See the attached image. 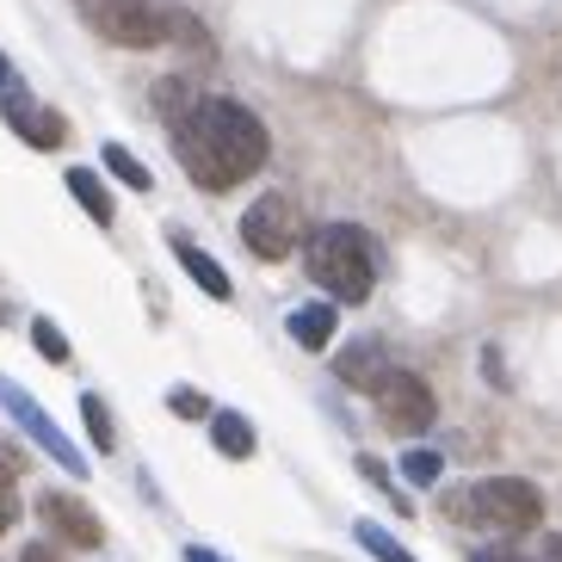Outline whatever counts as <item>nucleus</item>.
I'll return each instance as SVG.
<instances>
[{
    "label": "nucleus",
    "mask_w": 562,
    "mask_h": 562,
    "mask_svg": "<svg viewBox=\"0 0 562 562\" xmlns=\"http://www.w3.org/2000/svg\"><path fill=\"white\" fill-rule=\"evenodd\" d=\"M173 149H180V167L204 192H229L248 173L266 167V124L235 100H192L180 117H173Z\"/></svg>",
    "instance_id": "nucleus-1"
},
{
    "label": "nucleus",
    "mask_w": 562,
    "mask_h": 562,
    "mask_svg": "<svg viewBox=\"0 0 562 562\" xmlns=\"http://www.w3.org/2000/svg\"><path fill=\"white\" fill-rule=\"evenodd\" d=\"M310 279L340 303H364L378 284V241L352 223H328L310 235Z\"/></svg>",
    "instance_id": "nucleus-2"
},
{
    "label": "nucleus",
    "mask_w": 562,
    "mask_h": 562,
    "mask_svg": "<svg viewBox=\"0 0 562 562\" xmlns=\"http://www.w3.org/2000/svg\"><path fill=\"white\" fill-rule=\"evenodd\" d=\"M458 513L476 519V526H488V531H531L544 519V495L526 476H488L470 495H458Z\"/></svg>",
    "instance_id": "nucleus-3"
},
{
    "label": "nucleus",
    "mask_w": 562,
    "mask_h": 562,
    "mask_svg": "<svg viewBox=\"0 0 562 562\" xmlns=\"http://www.w3.org/2000/svg\"><path fill=\"white\" fill-rule=\"evenodd\" d=\"M87 19L124 50H155L167 37V13L149 0H87Z\"/></svg>",
    "instance_id": "nucleus-4"
},
{
    "label": "nucleus",
    "mask_w": 562,
    "mask_h": 562,
    "mask_svg": "<svg viewBox=\"0 0 562 562\" xmlns=\"http://www.w3.org/2000/svg\"><path fill=\"white\" fill-rule=\"evenodd\" d=\"M297 229H303V216L284 192L254 199L248 216H241V241H248V254H260V260H284V254L297 248Z\"/></svg>",
    "instance_id": "nucleus-5"
},
{
    "label": "nucleus",
    "mask_w": 562,
    "mask_h": 562,
    "mask_svg": "<svg viewBox=\"0 0 562 562\" xmlns=\"http://www.w3.org/2000/svg\"><path fill=\"white\" fill-rule=\"evenodd\" d=\"M0 408L13 414L19 427L32 432V439H37V446H44V451H50V458H56V463H63L68 476H87V458H81V451H75V439H68V432H63V427H56L50 414L37 408V402H32V396H25V390H19V383H13V378H0Z\"/></svg>",
    "instance_id": "nucleus-6"
},
{
    "label": "nucleus",
    "mask_w": 562,
    "mask_h": 562,
    "mask_svg": "<svg viewBox=\"0 0 562 562\" xmlns=\"http://www.w3.org/2000/svg\"><path fill=\"white\" fill-rule=\"evenodd\" d=\"M439 402H432L427 378H414V371H390V383L378 390V420L390 432H427Z\"/></svg>",
    "instance_id": "nucleus-7"
},
{
    "label": "nucleus",
    "mask_w": 562,
    "mask_h": 562,
    "mask_svg": "<svg viewBox=\"0 0 562 562\" xmlns=\"http://www.w3.org/2000/svg\"><path fill=\"white\" fill-rule=\"evenodd\" d=\"M37 519H44L63 544H75V550H100V538H105L100 513L87 507V501H75V495H44V501H37Z\"/></svg>",
    "instance_id": "nucleus-8"
},
{
    "label": "nucleus",
    "mask_w": 562,
    "mask_h": 562,
    "mask_svg": "<svg viewBox=\"0 0 562 562\" xmlns=\"http://www.w3.org/2000/svg\"><path fill=\"white\" fill-rule=\"evenodd\" d=\"M334 371H340L352 390H371V396H378L383 383H390V352H383V340H352V347L334 359Z\"/></svg>",
    "instance_id": "nucleus-9"
},
{
    "label": "nucleus",
    "mask_w": 562,
    "mask_h": 562,
    "mask_svg": "<svg viewBox=\"0 0 562 562\" xmlns=\"http://www.w3.org/2000/svg\"><path fill=\"white\" fill-rule=\"evenodd\" d=\"M7 117H13V124H19L25 136H32L37 149H56V143L68 136V124H63V117H56V112H44V105H37L32 93H19L13 81H7Z\"/></svg>",
    "instance_id": "nucleus-10"
},
{
    "label": "nucleus",
    "mask_w": 562,
    "mask_h": 562,
    "mask_svg": "<svg viewBox=\"0 0 562 562\" xmlns=\"http://www.w3.org/2000/svg\"><path fill=\"white\" fill-rule=\"evenodd\" d=\"M284 328H291V340H297V347H310V352H328L334 328H340V310H334V303H297Z\"/></svg>",
    "instance_id": "nucleus-11"
},
{
    "label": "nucleus",
    "mask_w": 562,
    "mask_h": 562,
    "mask_svg": "<svg viewBox=\"0 0 562 562\" xmlns=\"http://www.w3.org/2000/svg\"><path fill=\"white\" fill-rule=\"evenodd\" d=\"M173 254H180V266H186V272H192V279L204 284V291H211V297H229V272H223V266H216L211 254L199 248V241H186V235H173Z\"/></svg>",
    "instance_id": "nucleus-12"
},
{
    "label": "nucleus",
    "mask_w": 562,
    "mask_h": 562,
    "mask_svg": "<svg viewBox=\"0 0 562 562\" xmlns=\"http://www.w3.org/2000/svg\"><path fill=\"white\" fill-rule=\"evenodd\" d=\"M211 439H216V451L223 458H254V427H248V414H235V408H223V414H211Z\"/></svg>",
    "instance_id": "nucleus-13"
},
{
    "label": "nucleus",
    "mask_w": 562,
    "mask_h": 562,
    "mask_svg": "<svg viewBox=\"0 0 562 562\" xmlns=\"http://www.w3.org/2000/svg\"><path fill=\"white\" fill-rule=\"evenodd\" d=\"M68 192H75V199H81V211L93 216V223H112V192H105L100 186V173H87V167H75V173H68Z\"/></svg>",
    "instance_id": "nucleus-14"
},
{
    "label": "nucleus",
    "mask_w": 562,
    "mask_h": 562,
    "mask_svg": "<svg viewBox=\"0 0 562 562\" xmlns=\"http://www.w3.org/2000/svg\"><path fill=\"white\" fill-rule=\"evenodd\" d=\"M352 538H359V544L371 550V557H378V562H414L408 550H402L396 538H390V531L378 526V519H359V526H352Z\"/></svg>",
    "instance_id": "nucleus-15"
},
{
    "label": "nucleus",
    "mask_w": 562,
    "mask_h": 562,
    "mask_svg": "<svg viewBox=\"0 0 562 562\" xmlns=\"http://www.w3.org/2000/svg\"><path fill=\"white\" fill-rule=\"evenodd\" d=\"M100 155H105V167H112V173H117V180H124V186H136V192H149V167L136 161V155L124 149V143H105Z\"/></svg>",
    "instance_id": "nucleus-16"
},
{
    "label": "nucleus",
    "mask_w": 562,
    "mask_h": 562,
    "mask_svg": "<svg viewBox=\"0 0 562 562\" xmlns=\"http://www.w3.org/2000/svg\"><path fill=\"white\" fill-rule=\"evenodd\" d=\"M32 340H37V352H44L50 364H68V359H75V352H68V334L56 328L50 315H44V322H32Z\"/></svg>",
    "instance_id": "nucleus-17"
},
{
    "label": "nucleus",
    "mask_w": 562,
    "mask_h": 562,
    "mask_svg": "<svg viewBox=\"0 0 562 562\" xmlns=\"http://www.w3.org/2000/svg\"><path fill=\"white\" fill-rule=\"evenodd\" d=\"M81 414H87V432L100 439V451H112V439H117V432H112V414H105V402L93 396V390L81 396Z\"/></svg>",
    "instance_id": "nucleus-18"
},
{
    "label": "nucleus",
    "mask_w": 562,
    "mask_h": 562,
    "mask_svg": "<svg viewBox=\"0 0 562 562\" xmlns=\"http://www.w3.org/2000/svg\"><path fill=\"white\" fill-rule=\"evenodd\" d=\"M439 470H446V458H439V451H408V458H402V476L420 482V488H427V482H439Z\"/></svg>",
    "instance_id": "nucleus-19"
},
{
    "label": "nucleus",
    "mask_w": 562,
    "mask_h": 562,
    "mask_svg": "<svg viewBox=\"0 0 562 562\" xmlns=\"http://www.w3.org/2000/svg\"><path fill=\"white\" fill-rule=\"evenodd\" d=\"M167 408L180 414V420H204V414H211V396H199L192 383H173V396H167Z\"/></svg>",
    "instance_id": "nucleus-20"
},
{
    "label": "nucleus",
    "mask_w": 562,
    "mask_h": 562,
    "mask_svg": "<svg viewBox=\"0 0 562 562\" xmlns=\"http://www.w3.org/2000/svg\"><path fill=\"white\" fill-rule=\"evenodd\" d=\"M161 13H167V32L180 37V44H192V50H204V44H211V37H204V25H199V19H186L180 7H161Z\"/></svg>",
    "instance_id": "nucleus-21"
},
{
    "label": "nucleus",
    "mask_w": 562,
    "mask_h": 562,
    "mask_svg": "<svg viewBox=\"0 0 562 562\" xmlns=\"http://www.w3.org/2000/svg\"><path fill=\"white\" fill-rule=\"evenodd\" d=\"M470 562H526L519 550H470Z\"/></svg>",
    "instance_id": "nucleus-22"
},
{
    "label": "nucleus",
    "mask_w": 562,
    "mask_h": 562,
    "mask_svg": "<svg viewBox=\"0 0 562 562\" xmlns=\"http://www.w3.org/2000/svg\"><path fill=\"white\" fill-rule=\"evenodd\" d=\"M13 519H19V507H13V495H7V482H0V531L13 526Z\"/></svg>",
    "instance_id": "nucleus-23"
},
{
    "label": "nucleus",
    "mask_w": 562,
    "mask_h": 562,
    "mask_svg": "<svg viewBox=\"0 0 562 562\" xmlns=\"http://www.w3.org/2000/svg\"><path fill=\"white\" fill-rule=\"evenodd\" d=\"M186 562H223L216 550H204V544H186Z\"/></svg>",
    "instance_id": "nucleus-24"
},
{
    "label": "nucleus",
    "mask_w": 562,
    "mask_h": 562,
    "mask_svg": "<svg viewBox=\"0 0 562 562\" xmlns=\"http://www.w3.org/2000/svg\"><path fill=\"white\" fill-rule=\"evenodd\" d=\"M19 562H56V557H50V544H32V550H25Z\"/></svg>",
    "instance_id": "nucleus-25"
},
{
    "label": "nucleus",
    "mask_w": 562,
    "mask_h": 562,
    "mask_svg": "<svg viewBox=\"0 0 562 562\" xmlns=\"http://www.w3.org/2000/svg\"><path fill=\"white\" fill-rule=\"evenodd\" d=\"M544 562H562V538H544Z\"/></svg>",
    "instance_id": "nucleus-26"
},
{
    "label": "nucleus",
    "mask_w": 562,
    "mask_h": 562,
    "mask_svg": "<svg viewBox=\"0 0 562 562\" xmlns=\"http://www.w3.org/2000/svg\"><path fill=\"white\" fill-rule=\"evenodd\" d=\"M7 81H13V68H7V56H0V87H7Z\"/></svg>",
    "instance_id": "nucleus-27"
}]
</instances>
